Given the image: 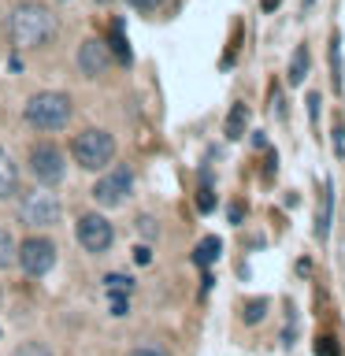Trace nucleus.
Instances as JSON below:
<instances>
[{"label": "nucleus", "instance_id": "nucleus-1", "mask_svg": "<svg viewBox=\"0 0 345 356\" xmlns=\"http://www.w3.org/2000/svg\"><path fill=\"white\" fill-rule=\"evenodd\" d=\"M56 33H60V19H56L52 8L45 4H19L15 11L8 15V38L15 49H45Z\"/></svg>", "mask_w": 345, "mask_h": 356}, {"label": "nucleus", "instance_id": "nucleus-2", "mask_svg": "<svg viewBox=\"0 0 345 356\" xmlns=\"http://www.w3.org/2000/svg\"><path fill=\"white\" fill-rule=\"evenodd\" d=\"M71 111H74L71 97L56 93V89H45V93H33L26 100L22 119H26L33 130H41V134H56V130H63L67 122H71Z\"/></svg>", "mask_w": 345, "mask_h": 356}, {"label": "nucleus", "instance_id": "nucleus-3", "mask_svg": "<svg viewBox=\"0 0 345 356\" xmlns=\"http://www.w3.org/2000/svg\"><path fill=\"white\" fill-rule=\"evenodd\" d=\"M71 156H74L78 167H86V171H104V167L115 160V138H111L108 130L89 127L71 141Z\"/></svg>", "mask_w": 345, "mask_h": 356}, {"label": "nucleus", "instance_id": "nucleus-4", "mask_svg": "<svg viewBox=\"0 0 345 356\" xmlns=\"http://www.w3.org/2000/svg\"><path fill=\"white\" fill-rule=\"evenodd\" d=\"M63 216L60 200H56L49 189H30V193L19 197V222L30 230H45V227H56Z\"/></svg>", "mask_w": 345, "mask_h": 356}, {"label": "nucleus", "instance_id": "nucleus-5", "mask_svg": "<svg viewBox=\"0 0 345 356\" xmlns=\"http://www.w3.org/2000/svg\"><path fill=\"white\" fill-rule=\"evenodd\" d=\"M26 167H30V175H33V182L45 186V189H56L67 178V160H63V152L56 149V145L49 141H41V145H33L30 156H26Z\"/></svg>", "mask_w": 345, "mask_h": 356}, {"label": "nucleus", "instance_id": "nucleus-6", "mask_svg": "<svg viewBox=\"0 0 345 356\" xmlns=\"http://www.w3.org/2000/svg\"><path fill=\"white\" fill-rule=\"evenodd\" d=\"M15 264L22 267V275L30 278H45L56 267V245L49 238H26L22 245H15Z\"/></svg>", "mask_w": 345, "mask_h": 356}, {"label": "nucleus", "instance_id": "nucleus-7", "mask_svg": "<svg viewBox=\"0 0 345 356\" xmlns=\"http://www.w3.org/2000/svg\"><path fill=\"white\" fill-rule=\"evenodd\" d=\"M74 238H78V245H82L86 252H108L111 249V241H115V227L100 216V211H86L82 219L74 222Z\"/></svg>", "mask_w": 345, "mask_h": 356}, {"label": "nucleus", "instance_id": "nucleus-8", "mask_svg": "<svg viewBox=\"0 0 345 356\" xmlns=\"http://www.w3.org/2000/svg\"><path fill=\"white\" fill-rule=\"evenodd\" d=\"M130 189H134V171H130L127 163H122V167H111L108 175L97 178L93 200H97V204H104V208H119L122 200H127Z\"/></svg>", "mask_w": 345, "mask_h": 356}, {"label": "nucleus", "instance_id": "nucleus-9", "mask_svg": "<svg viewBox=\"0 0 345 356\" xmlns=\"http://www.w3.org/2000/svg\"><path fill=\"white\" fill-rule=\"evenodd\" d=\"M111 67V52H108V41L100 38H86L78 44V71L86 78H100Z\"/></svg>", "mask_w": 345, "mask_h": 356}, {"label": "nucleus", "instance_id": "nucleus-10", "mask_svg": "<svg viewBox=\"0 0 345 356\" xmlns=\"http://www.w3.org/2000/svg\"><path fill=\"white\" fill-rule=\"evenodd\" d=\"M19 189V167H15V160L0 149V200L4 197H11Z\"/></svg>", "mask_w": 345, "mask_h": 356}, {"label": "nucleus", "instance_id": "nucleus-11", "mask_svg": "<svg viewBox=\"0 0 345 356\" xmlns=\"http://www.w3.org/2000/svg\"><path fill=\"white\" fill-rule=\"evenodd\" d=\"M219 252H223V245H219L216 234H211V238H204V241L193 249V264H197V267H211V264L219 260Z\"/></svg>", "mask_w": 345, "mask_h": 356}, {"label": "nucleus", "instance_id": "nucleus-12", "mask_svg": "<svg viewBox=\"0 0 345 356\" xmlns=\"http://www.w3.org/2000/svg\"><path fill=\"white\" fill-rule=\"evenodd\" d=\"M330 208H334V189L323 186V204H319V222H316L319 241H327V234H330Z\"/></svg>", "mask_w": 345, "mask_h": 356}, {"label": "nucleus", "instance_id": "nucleus-13", "mask_svg": "<svg viewBox=\"0 0 345 356\" xmlns=\"http://www.w3.org/2000/svg\"><path fill=\"white\" fill-rule=\"evenodd\" d=\"M108 52H111V60L130 63V44L122 41V22H119V19L111 22V41H108Z\"/></svg>", "mask_w": 345, "mask_h": 356}, {"label": "nucleus", "instance_id": "nucleus-14", "mask_svg": "<svg viewBox=\"0 0 345 356\" xmlns=\"http://www.w3.org/2000/svg\"><path fill=\"white\" fill-rule=\"evenodd\" d=\"M308 67H312V60H308V44H300V49L294 52V60H289V86H300V82H305Z\"/></svg>", "mask_w": 345, "mask_h": 356}, {"label": "nucleus", "instance_id": "nucleus-15", "mask_svg": "<svg viewBox=\"0 0 345 356\" xmlns=\"http://www.w3.org/2000/svg\"><path fill=\"white\" fill-rule=\"evenodd\" d=\"M330 71H334V89H342V33H334L330 38Z\"/></svg>", "mask_w": 345, "mask_h": 356}, {"label": "nucleus", "instance_id": "nucleus-16", "mask_svg": "<svg viewBox=\"0 0 345 356\" xmlns=\"http://www.w3.org/2000/svg\"><path fill=\"white\" fill-rule=\"evenodd\" d=\"M15 264V238H11V234L0 227V271H4V267H11Z\"/></svg>", "mask_w": 345, "mask_h": 356}, {"label": "nucleus", "instance_id": "nucleus-17", "mask_svg": "<svg viewBox=\"0 0 345 356\" xmlns=\"http://www.w3.org/2000/svg\"><path fill=\"white\" fill-rule=\"evenodd\" d=\"M264 312H267V300H264V297H256V300H249V305L241 308V316H245V323L252 327V323H260V319H264Z\"/></svg>", "mask_w": 345, "mask_h": 356}, {"label": "nucleus", "instance_id": "nucleus-18", "mask_svg": "<svg viewBox=\"0 0 345 356\" xmlns=\"http://www.w3.org/2000/svg\"><path fill=\"white\" fill-rule=\"evenodd\" d=\"M241 119H245V108H241V104H234L230 119H227V138H234V141L241 138Z\"/></svg>", "mask_w": 345, "mask_h": 356}, {"label": "nucleus", "instance_id": "nucleus-19", "mask_svg": "<svg viewBox=\"0 0 345 356\" xmlns=\"http://www.w3.org/2000/svg\"><path fill=\"white\" fill-rule=\"evenodd\" d=\"M11 356H52V349H49V345H41V341H22Z\"/></svg>", "mask_w": 345, "mask_h": 356}, {"label": "nucleus", "instance_id": "nucleus-20", "mask_svg": "<svg viewBox=\"0 0 345 356\" xmlns=\"http://www.w3.org/2000/svg\"><path fill=\"white\" fill-rule=\"evenodd\" d=\"M316 353L319 356H342V345L330 341V338H316Z\"/></svg>", "mask_w": 345, "mask_h": 356}, {"label": "nucleus", "instance_id": "nucleus-21", "mask_svg": "<svg viewBox=\"0 0 345 356\" xmlns=\"http://www.w3.org/2000/svg\"><path fill=\"white\" fill-rule=\"evenodd\" d=\"M211 208H216V197H211L208 186H200V193H197V211H204V216H208Z\"/></svg>", "mask_w": 345, "mask_h": 356}, {"label": "nucleus", "instance_id": "nucleus-22", "mask_svg": "<svg viewBox=\"0 0 345 356\" xmlns=\"http://www.w3.org/2000/svg\"><path fill=\"white\" fill-rule=\"evenodd\" d=\"M130 356H171V353L160 349V345H138V349H134Z\"/></svg>", "mask_w": 345, "mask_h": 356}, {"label": "nucleus", "instance_id": "nucleus-23", "mask_svg": "<svg viewBox=\"0 0 345 356\" xmlns=\"http://www.w3.org/2000/svg\"><path fill=\"white\" fill-rule=\"evenodd\" d=\"M130 308V300H127V293H111V312H115V316H122V312Z\"/></svg>", "mask_w": 345, "mask_h": 356}, {"label": "nucleus", "instance_id": "nucleus-24", "mask_svg": "<svg viewBox=\"0 0 345 356\" xmlns=\"http://www.w3.org/2000/svg\"><path fill=\"white\" fill-rule=\"evenodd\" d=\"M130 4L138 8V11H152L156 4H163V0H130Z\"/></svg>", "mask_w": 345, "mask_h": 356}, {"label": "nucleus", "instance_id": "nucleus-25", "mask_svg": "<svg viewBox=\"0 0 345 356\" xmlns=\"http://www.w3.org/2000/svg\"><path fill=\"white\" fill-rule=\"evenodd\" d=\"M134 260H138V264L145 267V264L152 260V252H149V249H145V245H141V249H134Z\"/></svg>", "mask_w": 345, "mask_h": 356}, {"label": "nucleus", "instance_id": "nucleus-26", "mask_svg": "<svg viewBox=\"0 0 345 356\" xmlns=\"http://www.w3.org/2000/svg\"><path fill=\"white\" fill-rule=\"evenodd\" d=\"M278 8V0H264V11H275Z\"/></svg>", "mask_w": 345, "mask_h": 356}, {"label": "nucleus", "instance_id": "nucleus-27", "mask_svg": "<svg viewBox=\"0 0 345 356\" xmlns=\"http://www.w3.org/2000/svg\"><path fill=\"white\" fill-rule=\"evenodd\" d=\"M0 305H4V289H0Z\"/></svg>", "mask_w": 345, "mask_h": 356}, {"label": "nucleus", "instance_id": "nucleus-28", "mask_svg": "<svg viewBox=\"0 0 345 356\" xmlns=\"http://www.w3.org/2000/svg\"><path fill=\"white\" fill-rule=\"evenodd\" d=\"M305 8H312V0H305Z\"/></svg>", "mask_w": 345, "mask_h": 356}, {"label": "nucleus", "instance_id": "nucleus-29", "mask_svg": "<svg viewBox=\"0 0 345 356\" xmlns=\"http://www.w3.org/2000/svg\"><path fill=\"white\" fill-rule=\"evenodd\" d=\"M100 4H108V0H100Z\"/></svg>", "mask_w": 345, "mask_h": 356}]
</instances>
